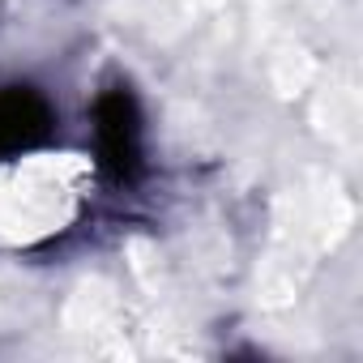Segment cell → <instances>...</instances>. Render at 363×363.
<instances>
[{
	"instance_id": "1",
	"label": "cell",
	"mask_w": 363,
	"mask_h": 363,
	"mask_svg": "<svg viewBox=\"0 0 363 363\" xmlns=\"http://www.w3.org/2000/svg\"><path fill=\"white\" fill-rule=\"evenodd\" d=\"M94 150H99V167L111 179H133L141 171L145 120H141L137 99L124 86L99 94V103H94Z\"/></svg>"
},
{
	"instance_id": "2",
	"label": "cell",
	"mask_w": 363,
	"mask_h": 363,
	"mask_svg": "<svg viewBox=\"0 0 363 363\" xmlns=\"http://www.w3.org/2000/svg\"><path fill=\"white\" fill-rule=\"evenodd\" d=\"M52 103L30 86H5L0 90V162L30 158L52 137Z\"/></svg>"
}]
</instances>
